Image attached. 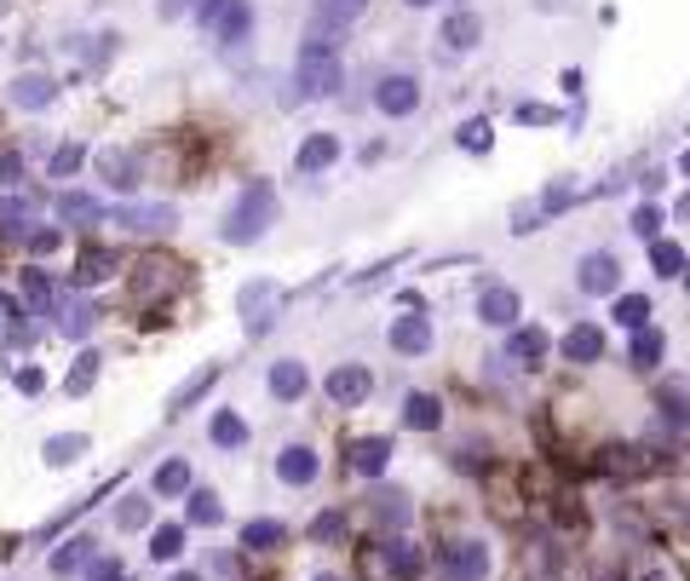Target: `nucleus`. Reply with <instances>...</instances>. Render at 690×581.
<instances>
[{
  "instance_id": "nucleus-57",
  "label": "nucleus",
  "mask_w": 690,
  "mask_h": 581,
  "mask_svg": "<svg viewBox=\"0 0 690 581\" xmlns=\"http://www.w3.org/2000/svg\"><path fill=\"white\" fill-rule=\"evenodd\" d=\"M404 7H437V0H404Z\"/></svg>"
},
{
  "instance_id": "nucleus-22",
  "label": "nucleus",
  "mask_w": 690,
  "mask_h": 581,
  "mask_svg": "<svg viewBox=\"0 0 690 581\" xmlns=\"http://www.w3.org/2000/svg\"><path fill=\"white\" fill-rule=\"evenodd\" d=\"M219 374H225V369H219V363H202V369H196V374L185 380V386H179V392H173V397H167V420H179V415H190V409H196V404H202V397H208V392L219 386Z\"/></svg>"
},
{
  "instance_id": "nucleus-59",
  "label": "nucleus",
  "mask_w": 690,
  "mask_h": 581,
  "mask_svg": "<svg viewBox=\"0 0 690 581\" xmlns=\"http://www.w3.org/2000/svg\"><path fill=\"white\" fill-rule=\"evenodd\" d=\"M311 581H346V576H328V570H323V576H311Z\"/></svg>"
},
{
  "instance_id": "nucleus-16",
  "label": "nucleus",
  "mask_w": 690,
  "mask_h": 581,
  "mask_svg": "<svg viewBox=\"0 0 690 581\" xmlns=\"http://www.w3.org/2000/svg\"><path fill=\"white\" fill-rule=\"evenodd\" d=\"M265 386H271L277 404H300V397L311 392V369L300 363V357H277L271 374H265Z\"/></svg>"
},
{
  "instance_id": "nucleus-10",
  "label": "nucleus",
  "mask_w": 690,
  "mask_h": 581,
  "mask_svg": "<svg viewBox=\"0 0 690 581\" xmlns=\"http://www.w3.org/2000/svg\"><path fill=\"white\" fill-rule=\"evenodd\" d=\"M374 109H381V116H391V121L414 116V109H420V81H414L409 70L381 75V86H374Z\"/></svg>"
},
{
  "instance_id": "nucleus-39",
  "label": "nucleus",
  "mask_w": 690,
  "mask_h": 581,
  "mask_svg": "<svg viewBox=\"0 0 690 581\" xmlns=\"http://www.w3.org/2000/svg\"><path fill=\"white\" fill-rule=\"evenodd\" d=\"M150 519H155V501H150V496H121V507H116V530H121V535L150 530Z\"/></svg>"
},
{
  "instance_id": "nucleus-23",
  "label": "nucleus",
  "mask_w": 690,
  "mask_h": 581,
  "mask_svg": "<svg viewBox=\"0 0 690 581\" xmlns=\"http://www.w3.org/2000/svg\"><path fill=\"white\" fill-rule=\"evenodd\" d=\"M98 173H104V185L109 190H139V178H144V167H139V155L132 150H98Z\"/></svg>"
},
{
  "instance_id": "nucleus-35",
  "label": "nucleus",
  "mask_w": 690,
  "mask_h": 581,
  "mask_svg": "<svg viewBox=\"0 0 690 581\" xmlns=\"http://www.w3.org/2000/svg\"><path fill=\"white\" fill-rule=\"evenodd\" d=\"M86 450H93V438L86 432H58V438H47V450L40 455H47V466H75Z\"/></svg>"
},
{
  "instance_id": "nucleus-36",
  "label": "nucleus",
  "mask_w": 690,
  "mask_h": 581,
  "mask_svg": "<svg viewBox=\"0 0 690 581\" xmlns=\"http://www.w3.org/2000/svg\"><path fill=\"white\" fill-rule=\"evenodd\" d=\"M98 369H104V357H98V351H81L75 369L63 374V392H70V397H86V392L98 386Z\"/></svg>"
},
{
  "instance_id": "nucleus-29",
  "label": "nucleus",
  "mask_w": 690,
  "mask_h": 581,
  "mask_svg": "<svg viewBox=\"0 0 690 581\" xmlns=\"http://www.w3.org/2000/svg\"><path fill=\"white\" fill-rule=\"evenodd\" d=\"M311 7H317V35H334V30L358 24L369 12V0H311Z\"/></svg>"
},
{
  "instance_id": "nucleus-8",
  "label": "nucleus",
  "mask_w": 690,
  "mask_h": 581,
  "mask_svg": "<svg viewBox=\"0 0 690 581\" xmlns=\"http://www.w3.org/2000/svg\"><path fill=\"white\" fill-rule=\"evenodd\" d=\"M116 225L121 231H139V236H167L179 225V208L173 202H121L116 208Z\"/></svg>"
},
{
  "instance_id": "nucleus-12",
  "label": "nucleus",
  "mask_w": 690,
  "mask_h": 581,
  "mask_svg": "<svg viewBox=\"0 0 690 581\" xmlns=\"http://www.w3.org/2000/svg\"><path fill=\"white\" fill-rule=\"evenodd\" d=\"M432 317H420V311H409V317H391L386 323V346L397 351V357H426L432 351Z\"/></svg>"
},
{
  "instance_id": "nucleus-34",
  "label": "nucleus",
  "mask_w": 690,
  "mask_h": 581,
  "mask_svg": "<svg viewBox=\"0 0 690 581\" xmlns=\"http://www.w3.org/2000/svg\"><path fill=\"white\" fill-rule=\"evenodd\" d=\"M150 489H155L162 501L190 496V461H162V466H155V478H150Z\"/></svg>"
},
{
  "instance_id": "nucleus-7",
  "label": "nucleus",
  "mask_w": 690,
  "mask_h": 581,
  "mask_svg": "<svg viewBox=\"0 0 690 581\" xmlns=\"http://www.w3.org/2000/svg\"><path fill=\"white\" fill-rule=\"evenodd\" d=\"M656 432L667 438V443H685L690 438V380H667L662 386V397H656Z\"/></svg>"
},
{
  "instance_id": "nucleus-56",
  "label": "nucleus",
  "mask_w": 690,
  "mask_h": 581,
  "mask_svg": "<svg viewBox=\"0 0 690 581\" xmlns=\"http://www.w3.org/2000/svg\"><path fill=\"white\" fill-rule=\"evenodd\" d=\"M679 173H685V178H690V150H685V155H679Z\"/></svg>"
},
{
  "instance_id": "nucleus-54",
  "label": "nucleus",
  "mask_w": 690,
  "mask_h": 581,
  "mask_svg": "<svg viewBox=\"0 0 690 581\" xmlns=\"http://www.w3.org/2000/svg\"><path fill=\"white\" fill-rule=\"evenodd\" d=\"M35 213V196H7L0 202V219H30Z\"/></svg>"
},
{
  "instance_id": "nucleus-6",
  "label": "nucleus",
  "mask_w": 690,
  "mask_h": 581,
  "mask_svg": "<svg viewBox=\"0 0 690 581\" xmlns=\"http://www.w3.org/2000/svg\"><path fill=\"white\" fill-rule=\"evenodd\" d=\"M524 317V294L512 282H483L478 288V323L483 328H518Z\"/></svg>"
},
{
  "instance_id": "nucleus-18",
  "label": "nucleus",
  "mask_w": 690,
  "mask_h": 581,
  "mask_svg": "<svg viewBox=\"0 0 690 581\" xmlns=\"http://www.w3.org/2000/svg\"><path fill=\"white\" fill-rule=\"evenodd\" d=\"M547 351H552L547 328H512V340H506V363H512V369H529V374H536V369L547 363Z\"/></svg>"
},
{
  "instance_id": "nucleus-47",
  "label": "nucleus",
  "mask_w": 690,
  "mask_h": 581,
  "mask_svg": "<svg viewBox=\"0 0 690 581\" xmlns=\"http://www.w3.org/2000/svg\"><path fill=\"white\" fill-rule=\"evenodd\" d=\"M489 144H495V132H489V121H466V127H460V150H466V155H483Z\"/></svg>"
},
{
  "instance_id": "nucleus-41",
  "label": "nucleus",
  "mask_w": 690,
  "mask_h": 581,
  "mask_svg": "<svg viewBox=\"0 0 690 581\" xmlns=\"http://www.w3.org/2000/svg\"><path fill=\"white\" fill-rule=\"evenodd\" d=\"M185 519H190V524H208V530H219V524H225V501H219L213 489H190Z\"/></svg>"
},
{
  "instance_id": "nucleus-13",
  "label": "nucleus",
  "mask_w": 690,
  "mask_h": 581,
  "mask_svg": "<svg viewBox=\"0 0 690 581\" xmlns=\"http://www.w3.org/2000/svg\"><path fill=\"white\" fill-rule=\"evenodd\" d=\"M391 455H397V443L381 438V432H374V438H351V443H346V466H351L358 478H381L386 466H391Z\"/></svg>"
},
{
  "instance_id": "nucleus-44",
  "label": "nucleus",
  "mask_w": 690,
  "mask_h": 581,
  "mask_svg": "<svg viewBox=\"0 0 690 581\" xmlns=\"http://www.w3.org/2000/svg\"><path fill=\"white\" fill-rule=\"evenodd\" d=\"M311 542H317V547H328V542H340V535H346V507H328V512H317V519H311Z\"/></svg>"
},
{
  "instance_id": "nucleus-38",
  "label": "nucleus",
  "mask_w": 690,
  "mask_h": 581,
  "mask_svg": "<svg viewBox=\"0 0 690 581\" xmlns=\"http://www.w3.org/2000/svg\"><path fill=\"white\" fill-rule=\"evenodd\" d=\"M610 317L628 328V334H639V328H651V300H644V294H616Z\"/></svg>"
},
{
  "instance_id": "nucleus-14",
  "label": "nucleus",
  "mask_w": 690,
  "mask_h": 581,
  "mask_svg": "<svg viewBox=\"0 0 690 581\" xmlns=\"http://www.w3.org/2000/svg\"><path fill=\"white\" fill-rule=\"evenodd\" d=\"M381 570L391 581H420L426 576V553H420V542H409V535H391V542L381 547Z\"/></svg>"
},
{
  "instance_id": "nucleus-5",
  "label": "nucleus",
  "mask_w": 690,
  "mask_h": 581,
  "mask_svg": "<svg viewBox=\"0 0 690 581\" xmlns=\"http://www.w3.org/2000/svg\"><path fill=\"white\" fill-rule=\"evenodd\" d=\"M575 288H582V294H593V300H616V294H621V259H616L610 248L582 254V265H575Z\"/></svg>"
},
{
  "instance_id": "nucleus-20",
  "label": "nucleus",
  "mask_w": 690,
  "mask_h": 581,
  "mask_svg": "<svg viewBox=\"0 0 690 581\" xmlns=\"http://www.w3.org/2000/svg\"><path fill=\"white\" fill-rule=\"evenodd\" d=\"M116 271H121L116 248H81V259L70 265V288H98V282H109Z\"/></svg>"
},
{
  "instance_id": "nucleus-45",
  "label": "nucleus",
  "mask_w": 690,
  "mask_h": 581,
  "mask_svg": "<svg viewBox=\"0 0 690 581\" xmlns=\"http://www.w3.org/2000/svg\"><path fill=\"white\" fill-rule=\"evenodd\" d=\"M81 162H86V144H75V139H70V144H58V150H52L47 173H52V178H75V173H81Z\"/></svg>"
},
{
  "instance_id": "nucleus-42",
  "label": "nucleus",
  "mask_w": 690,
  "mask_h": 581,
  "mask_svg": "<svg viewBox=\"0 0 690 581\" xmlns=\"http://www.w3.org/2000/svg\"><path fill=\"white\" fill-rule=\"evenodd\" d=\"M575 196H582V190H575V178H552L536 208H541V219H559L564 208H575Z\"/></svg>"
},
{
  "instance_id": "nucleus-19",
  "label": "nucleus",
  "mask_w": 690,
  "mask_h": 581,
  "mask_svg": "<svg viewBox=\"0 0 690 581\" xmlns=\"http://www.w3.org/2000/svg\"><path fill=\"white\" fill-rule=\"evenodd\" d=\"M437 40H443V47H449V53H472L478 40H483V18H478L472 7H455L449 18H443Z\"/></svg>"
},
{
  "instance_id": "nucleus-9",
  "label": "nucleus",
  "mask_w": 690,
  "mask_h": 581,
  "mask_svg": "<svg viewBox=\"0 0 690 581\" xmlns=\"http://www.w3.org/2000/svg\"><path fill=\"white\" fill-rule=\"evenodd\" d=\"M208 30H213V40L225 53H236L242 40L254 35V0H219V12L208 18Z\"/></svg>"
},
{
  "instance_id": "nucleus-30",
  "label": "nucleus",
  "mask_w": 690,
  "mask_h": 581,
  "mask_svg": "<svg viewBox=\"0 0 690 581\" xmlns=\"http://www.w3.org/2000/svg\"><path fill=\"white\" fill-rule=\"evenodd\" d=\"M98 317H104V311L93 300H70V305L58 311V334H63V340H86V334L98 328Z\"/></svg>"
},
{
  "instance_id": "nucleus-26",
  "label": "nucleus",
  "mask_w": 690,
  "mask_h": 581,
  "mask_svg": "<svg viewBox=\"0 0 690 581\" xmlns=\"http://www.w3.org/2000/svg\"><path fill=\"white\" fill-rule=\"evenodd\" d=\"M52 98H58V81L40 75V70H24V75L12 81V104L17 109H47Z\"/></svg>"
},
{
  "instance_id": "nucleus-60",
  "label": "nucleus",
  "mask_w": 690,
  "mask_h": 581,
  "mask_svg": "<svg viewBox=\"0 0 690 581\" xmlns=\"http://www.w3.org/2000/svg\"><path fill=\"white\" fill-rule=\"evenodd\" d=\"M679 282H685V294H690V265H685V277H679Z\"/></svg>"
},
{
  "instance_id": "nucleus-1",
  "label": "nucleus",
  "mask_w": 690,
  "mask_h": 581,
  "mask_svg": "<svg viewBox=\"0 0 690 581\" xmlns=\"http://www.w3.org/2000/svg\"><path fill=\"white\" fill-rule=\"evenodd\" d=\"M271 225H277V185H271V178H254V185H242V196L231 202L225 225H219V242L248 248V242H259Z\"/></svg>"
},
{
  "instance_id": "nucleus-28",
  "label": "nucleus",
  "mask_w": 690,
  "mask_h": 581,
  "mask_svg": "<svg viewBox=\"0 0 690 581\" xmlns=\"http://www.w3.org/2000/svg\"><path fill=\"white\" fill-rule=\"evenodd\" d=\"M404 427H409V432H437V427H443V397H437V392H409Z\"/></svg>"
},
{
  "instance_id": "nucleus-52",
  "label": "nucleus",
  "mask_w": 690,
  "mask_h": 581,
  "mask_svg": "<svg viewBox=\"0 0 690 581\" xmlns=\"http://www.w3.org/2000/svg\"><path fill=\"white\" fill-rule=\"evenodd\" d=\"M547 219H541V208H512V236H529V231H541Z\"/></svg>"
},
{
  "instance_id": "nucleus-15",
  "label": "nucleus",
  "mask_w": 690,
  "mask_h": 581,
  "mask_svg": "<svg viewBox=\"0 0 690 581\" xmlns=\"http://www.w3.org/2000/svg\"><path fill=\"white\" fill-rule=\"evenodd\" d=\"M317 473H323V461H317V450H311V443H282V455H277V478H282L288 489L317 484Z\"/></svg>"
},
{
  "instance_id": "nucleus-37",
  "label": "nucleus",
  "mask_w": 690,
  "mask_h": 581,
  "mask_svg": "<svg viewBox=\"0 0 690 581\" xmlns=\"http://www.w3.org/2000/svg\"><path fill=\"white\" fill-rule=\"evenodd\" d=\"M208 438L219 443V450H242V443H248V420H242L236 409H219L213 427H208Z\"/></svg>"
},
{
  "instance_id": "nucleus-17",
  "label": "nucleus",
  "mask_w": 690,
  "mask_h": 581,
  "mask_svg": "<svg viewBox=\"0 0 690 581\" xmlns=\"http://www.w3.org/2000/svg\"><path fill=\"white\" fill-rule=\"evenodd\" d=\"M559 351H564V363H598V357H605V328L598 323H570L564 328V340H559Z\"/></svg>"
},
{
  "instance_id": "nucleus-25",
  "label": "nucleus",
  "mask_w": 690,
  "mask_h": 581,
  "mask_svg": "<svg viewBox=\"0 0 690 581\" xmlns=\"http://www.w3.org/2000/svg\"><path fill=\"white\" fill-rule=\"evenodd\" d=\"M369 512H374V524H386V530H404L414 519V507H409V489H374L369 496Z\"/></svg>"
},
{
  "instance_id": "nucleus-43",
  "label": "nucleus",
  "mask_w": 690,
  "mask_h": 581,
  "mask_svg": "<svg viewBox=\"0 0 690 581\" xmlns=\"http://www.w3.org/2000/svg\"><path fill=\"white\" fill-rule=\"evenodd\" d=\"M651 265H656V277H685L690 259H685L679 242H662V236H656V242H651Z\"/></svg>"
},
{
  "instance_id": "nucleus-55",
  "label": "nucleus",
  "mask_w": 690,
  "mask_h": 581,
  "mask_svg": "<svg viewBox=\"0 0 690 581\" xmlns=\"http://www.w3.org/2000/svg\"><path fill=\"white\" fill-rule=\"evenodd\" d=\"M12 386H17V392H30V397H35L40 386H47V374H40V369H17V374H12Z\"/></svg>"
},
{
  "instance_id": "nucleus-51",
  "label": "nucleus",
  "mask_w": 690,
  "mask_h": 581,
  "mask_svg": "<svg viewBox=\"0 0 690 581\" xmlns=\"http://www.w3.org/2000/svg\"><path fill=\"white\" fill-rule=\"evenodd\" d=\"M633 231H639L644 242H656V231H662V208H651V202L633 208Z\"/></svg>"
},
{
  "instance_id": "nucleus-33",
  "label": "nucleus",
  "mask_w": 690,
  "mask_h": 581,
  "mask_svg": "<svg viewBox=\"0 0 690 581\" xmlns=\"http://www.w3.org/2000/svg\"><path fill=\"white\" fill-rule=\"evenodd\" d=\"M58 219L63 225H98L104 208H98V196H86V190H63L58 196Z\"/></svg>"
},
{
  "instance_id": "nucleus-24",
  "label": "nucleus",
  "mask_w": 690,
  "mask_h": 581,
  "mask_svg": "<svg viewBox=\"0 0 690 581\" xmlns=\"http://www.w3.org/2000/svg\"><path fill=\"white\" fill-rule=\"evenodd\" d=\"M17 305H24V317H52V305H58V282L47 271H24V288H17Z\"/></svg>"
},
{
  "instance_id": "nucleus-49",
  "label": "nucleus",
  "mask_w": 690,
  "mask_h": 581,
  "mask_svg": "<svg viewBox=\"0 0 690 581\" xmlns=\"http://www.w3.org/2000/svg\"><path fill=\"white\" fill-rule=\"evenodd\" d=\"M512 116H518L524 127H552V121H559V109H552V104H518V109H512Z\"/></svg>"
},
{
  "instance_id": "nucleus-2",
  "label": "nucleus",
  "mask_w": 690,
  "mask_h": 581,
  "mask_svg": "<svg viewBox=\"0 0 690 581\" xmlns=\"http://www.w3.org/2000/svg\"><path fill=\"white\" fill-rule=\"evenodd\" d=\"M346 81V63H340V47L328 35H311L300 40L294 53V93L300 98H334V86Z\"/></svg>"
},
{
  "instance_id": "nucleus-32",
  "label": "nucleus",
  "mask_w": 690,
  "mask_h": 581,
  "mask_svg": "<svg viewBox=\"0 0 690 581\" xmlns=\"http://www.w3.org/2000/svg\"><path fill=\"white\" fill-rule=\"evenodd\" d=\"M288 542V524L282 519H248L242 524V547L248 553H277Z\"/></svg>"
},
{
  "instance_id": "nucleus-11",
  "label": "nucleus",
  "mask_w": 690,
  "mask_h": 581,
  "mask_svg": "<svg viewBox=\"0 0 690 581\" xmlns=\"http://www.w3.org/2000/svg\"><path fill=\"white\" fill-rule=\"evenodd\" d=\"M323 392H328V404H334V409H358V404H369L374 374H369L363 363H340V369L323 380Z\"/></svg>"
},
{
  "instance_id": "nucleus-4",
  "label": "nucleus",
  "mask_w": 690,
  "mask_h": 581,
  "mask_svg": "<svg viewBox=\"0 0 690 581\" xmlns=\"http://www.w3.org/2000/svg\"><path fill=\"white\" fill-rule=\"evenodd\" d=\"M236 311H242V328H248V340H265V334L277 328V311H282V288L271 277H254L242 282L236 294Z\"/></svg>"
},
{
  "instance_id": "nucleus-40",
  "label": "nucleus",
  "mask_w": 690,
  "mask_h": 581,
  "mask_svg": "<svg viewBox=\"0 0 690 581\" xmlns=\"http://www.w3.org/2000/svg\"><path fill=\"white\" fill-rule=\"evenodd\" d=\"M179 553H185V524H155L150 530V558L155 565H173Z\"/></svg>"
},
{
  "instance_id": "nucleus-50",
  "label": "nucleus",
  "mask_w": 690,
  "mask_h": 581,
  "mask_svg": "<svg viewBox=\"0 0 690 581\" xmlns=\"http://www.w3.org/2000/svg\"><path fill=\"white\" fill-rule=\"evenodd\" d=\"M24 178V150H0V190H12Z\"/></svg>"
},
{
  "instance_id": "nucleus-46",
  "label": "nucleus",
  "mask_w": 690,
  "mask_h": 581,
  "mask_svg": "<svg viewBox=\"0 0 690 581\" xmlns=\"http://www.w3.org/2000/svg\"><path fill=\"white\" fill-rule=\"evenodd\" d=\"M81 581H127V565H121V558H109V553H98L93 565L81 570Z\"/></svg>"
},
{
  "instance_id": "nucleus-48",
  "label": "nucleus",
  "mask_w": 690,
  "mask_h": 581,
  "mask_svg": "<svg viewBox=\"0 0 690 581\" xmlns=\"http://www.w3.org/2000/svg\"><path fill=\"white\" fill-rule=\"evenodd\" d=\"M409 254H391V259H381V265H369V271L363 277H351V288H358V294H363V288H374V282H386L391 271H397V265H404Z\"/></svg>"
},
{
  "instance_id": "nucleus-27",
  "label": "nucleus",
  "mask_w": 690,
  "mask_h": 581,
  "mask_svg": "<svg viewBox=\"0 0 690 581\" xmlns=\"http://www.w3.org/2000/svg\"><path fill=\"white\" fill-rule=\"evenodd\" d=\"M98 558V547H93V535H70V542H58V553L47 558L52 565V576H81L86 565Z\"/></svg>"
},
{
  "instance_id": "nucleus-31",
  "label": "nucleus",
  "mask_w": 690,
  "mask_h": 581,
  "mask_svg": "<svg viewBox=\"0 0 690 581\" xmlns=\"http://www.w3.org/2000/svg\"><path fill=\"white\" fill-rule=\"evenodd\" d=\"M662 357H667V334H662V328H639L633 346H628V363H633L639 374H651Z\"/></svg>"
},
{
  "instance_id": "nucleus-58",
  "label": "nucleus",
  "mask_w": 690,
  "mask_h": 581,
  "mask_svg": "<svg viewBox=\"0 0 690 581\" xmlns=\"http://www.w3.org/2000/svg\"><path fill=\"white\" fill-rule=\"evenodd\" d=\"M173 581H202V576H190V570H179V576H173Z\"/></svg>"
},
{
  "instance_id": "nucleus-3",
  "label": "nucleus",
  "mask_w": 690,
  "mask_h": 581,
  "mask_svg": "<svg viewBox=\"0 0 690 581\" xmlns=\"http://www.w3.org/2000/svg\"><path fill=\"white\" fill-rule=\"evenodd\" d=\"M489 570H495V553H489L483 535H455V542H443L437 558H432L437 581H489Z\"/></svg>"
},
{
  "instance_id": "nucleus-53",
  "label": "nucleus",
  "mask_w": 690,
  "mask_h": 581,
  "mask_svg": "<svg viewBox=\"0 0 690 581\" xmlns=\"http://www.w3.org/2000/svg\"><path fill=\"white\" fill-rule=\"evenodd\" d=\"M58 242H63V231H52V225H40V231H30V254L40 259V254H52V248H58Z\"/></svg>"
},
{
  "instance_id": "nucleus-21",
  "label": "nucleus",
  "mask_w": 690,
  "mask_h": 581,
  "mask_svg": "<svg viewBox=\"0 0 690 581\" xmlns=\"http://www.w3.org/2000/svg\"><path fill=\"white\" fill-rule=\"evenodd\" d=\"M334 162H340V132H311V139L294 150V173H328Z\"/></svg>"
}]
</instances>
